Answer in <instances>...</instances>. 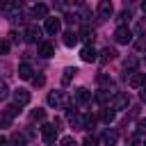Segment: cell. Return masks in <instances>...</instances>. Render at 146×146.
<instances>
[{"instance_id":"obj_1","label":"cell","mask_w":146,"mask_h":146,"mask_svg":"<svg viewBox=\"0 0 146 146\" xmlns=\"http://www.w3.org/2000/svg\"><path fill=\"white\" fill-rule=\"evenodd\" d=\"M43 30H46V34H50V36L59 34V30H62V18H57V16H48L46 23H43Z\"/></svg>"},{"instance_id":"obj_2","label":"cell","mask_w":146,"mask_h":146,"mask_svg":"<svg viewBox=\"0 0 146 146\" xmlns=\"http://www.w3.org/2000/svg\"><path fill=\"white\" fill-rule=\"evenodd\" d=\"M23 39H25L27 43H36V41L41 39V27L34 25V23H30V25L25 27V32H23Z\"/></svg>"},{"instance_id":"obj_3","label":"cell","mask_w":146,"mask_h":146,"mask_svg":"<svg viewBox=\"0 0 146 146\" xmlns=\"http://www.w3.org/2000/svg\"><path fill=\"white\" fill-rule=\"evenodd\" d=\"M57 132H59V128L55 123H43V128H41V137H43L46 144H52L57 139Z\"/></svg>"},{"instance_id":"obj_4","label":"cell","mask_w":146,"mask_h":146,"mask_svg":"<svg viewBox=\"0 0 146 146\" xmlns=\"http://www.w3.org/2000/svg\"><path fill=\"white\" fill-rule=\"evenodd\" d=\"M114 39H116V43H130L132 41V30L128 25H119L116 32H114Z\"/></svg>"},{"instance_id":"obj_5","label":"cell","mask_w":146,"mask_h":146,"mask_svg":"<svg viewBox=\"0 0 146 146\" xmlns=\"http://www.w3.org/2000/svg\"><path fill=\"white\" fill-rule=\"evenodd\" d=\"M128 105H130V96L128 94H114V98L110 103L112 110H128Z\"/></svg>"},{"instance_id":"obj_6","label":"cell","mask_w":146,"mask_h":146,"mask_svg":"<svg viewBox=\"0 0 146 146\" xmlns=\"http://www.w3.org/2000/svg\"><path fill=\"white\" fill-rule=\"evenodd\" d=\"M112 14H114L112 0H100V2H98V18H100V21H105V18H110Z\"/></svg>"},{"instance_id":"obj_7","label":"cell","mask_w":146,"mask_h":146,"mask_svg":"<svg viewBox=\"0 0 146 146\" xmlns=\"http://www.w3.org/2000/svg\"><path fill=\"white\" fill-rule=\"evenodd\" d=\"M73 100H75L78 105H87V103L91 100V91L84 89V87H78V89L73 91Z\"/></svg>"},{"instance_id":"obj_8","label":"cell","mask_w":146,"mask_h":146,"mask_svg":"<svg viewBox=\"0 0 146 146\" xmlns=\"http://www.w3.org/2000/svg\"><path fill=\"white\" fill-rule=\"evenodd\" d=\"M48 105H50V107H64V105H66L64 91H50V94H48Z\"/></svg>"},{"instance_id":"obj_9","label":"cell","mask_w":146,"mask_h":146,"mask_svg":"<svg viewBox=\"0 0 146 146\" xmlns=\"http://www.w3.org/2000/svg\"><path fill=\"white\" fill-rule=\"evenodd\" d=\"M128 84L132 87V89H141L144 84H146V73H130V78H128Z\"/></svg>"},{"instance_id":"obj_10","label":"cell","mask_w":146,"mask_h":146,"mask_svg":"<svg viewBox=\"0 0 146 146\" xmlns=\"http://www.w3.org/2000/svg\"><path fill=\"white\" fill-rule=\"evenodd\" d=\"M80 59H82V62H87V64H91V62H96V59H98V52L94 50V46H84V48L80 50Z\"/></svg>"},{"instance_id":"obj_11","label":"cell","mask_w":146,"mask_h":146,"mask_svg":"<svg viewBox=\"0 0 146 146\" xmlns=\"http://www.w3.org/2000/svg\"><path fill=\"white\" fill-rule=\"evenodd\" d=\"M30 98H32V96H30L27 89H18V91H14V103L21 105V107H25V105L30 103Z\"/></svg>"},{"instance_id":"obj_12","label":"cell","mask_w":146,"mask_h":146,"mask_svg":"<svg viewBox=\"0 0 146 146\" xmlns=\"http://www.w3.org/2000/svg\"><path fill=\"white\" fill-rule=\"evenodd\" d=\"M112 98H114V94H110V89H103V91H98V94L94 96V100L100 103L103 107H107V105L112 103Z\"/></svg>"},{"instance_id":"obj_13","label":"cell","mask_w":146,"mask_h":146,"mask_svg":"<svg viewBox=\"0 0 146 146\" xmlns=\"http://www.w3.org/2000/svg\"><path fill=\"white\" fill-rule=\"evenodd\" d=\"M39 55L46 57V59L52 57V55H55V46H52L50 41H41V43H39Z\"/></svg>"},{"instance_id":"obj_14","label":"cell","mask_w":146,"mask_h":146,"mask_svg":"<svg viewBox=\"0 0 146 146\" xmlns=\"http://www.w3.org/2000/svg\"><path fill=\"white\" fill-rule=\"evenodd\" d=\"M98 55H100L98 59H100L103 64H107V62H112V59H116V55H119V52H116L114 48H110V46H107V48H103V50H100Z\"/></svg>"},{"instance_id":"obj_15","label":"cell","mask_w":146,"mask_h":146,"mask_svg":"<svg viewBox=\"0 0 146 146\" xmlns=\"http://www.w3.org/2000/svg\"><path fill=\"white\" fill-rule=\"evenodd\" d=\"M96 84L103 87V89H112V87H114V80H112L107 73H98V75H96Z\"/></svg>"},{"instance_id":"obj_16","label":"cell","mask_w":146,"mask_h":146,"mask_svg":"<svg viewBox=\"0 0 146 146\" xmlns=\"http://www.w3.org/2000/svg\"><path fill=\"white\" fill-rule=\"evenodd\" d=\"M78 41H80V34H78V32H73V30L64 32V46L73 48V46H78Z\"/></svg>"},{"instance_id":"obj_17","label":"cell","mask_w":146,"mask_h":146,"mask_svg":"<svg viewBox=\"0 0 146 146\" xmlns=\"http://www.w3.org/2000/svg\"><path fill=\"white\" fill-rule=\"evenodd\" d=\"M32 16H34V18H48V7H46L43 2H36V5L32 7Z\"/></svg>"},{"instance_id":"obj_18","label":"cell","mask_w":146,"mask_h":146,"mask_svg":"<svg viewBox=\"0 0 146 146\" xmlns=\"http://www.w3.org/2000/svg\"><path fill=\"white\" fill-rule=\"evenodd\" d=\"M32 73H34V68H32L30 64H21V66H18V78H21V80H32V78H34Z\"/></svg>"},{"instance_id":"obj_19","label":"cell","mask_w":146,"mask_h":146,"mask_svg":"<svg viewBox=\"0 0 146 146\" xmlns=\"http://www.w3.org/2000/svg\"><path fill=\"white\" fill-rule=\"evenodd\" d=\"M80 39H82V41H87V46H91V43H94V39H96V32H94L91 27H84V30L80 32Z\"/></svg>"},{"instance_id":"obj_20","label":"cell","mask_w":146,"mask_h":146,"mask_svg":"<svg viewBox=\"0 0 146 146\" xmlns=\"http://www.w3.org/2000/svg\"><path fill=\"white\" fill-rule=\"evenodd\" d=\"M114 116H116V114H114V110H112V107H110V105H107V107H103V110H100V119H103V121H105V123H112V121H114Z\"/></svg>"},{"instance_id":"obj_21","label":"cell","mask_w":146,"mask_h":146,"mask_svg":"<svg viewBox=\"0 0 146 146\" xmlns=\"http://www.w3.org/2000/svg\"><path fill=\"white\" fill-rule=\"evenodd\" d=\"M14 121V116L7 112V110H0V128H9Z\"/></svg>"},{"instance_id":"obj_22","label":"cell","mask_w":146,"mask_h":146,"mask_svg":"<svg viewBox=\"0 0 146 146\" xmlns=\"http://www.w3.org/2000/svg\"><path fill=\"white\" fill-rule=\"evenodd\" d=\"M75 73H78V68H75V66H68V68L64 71V75H62V84H68V82L75 78Z\"/></svg>"},{"instance_id":"obj_23","label":"cell","mask_w":146,"mask_h":146,"mask_svg":"<svg viewBox=\"0 0 146 146\" xmlns=\"http://www.w3.org/2000/svg\"><path fill=\"white\" fill-rule=\"evenodd\" d=\"M116 139H119V135H116V130H107V132L103 135V141H105L107 146H114V144H116Z\"/></svg>"},{"instance_id":"obj_24","label":"cell","mask_w":146,"mask_h":146,"mask_svg":"<svg viewBox=\"0 0 146 146\" xmlns=\"http://www.w3.org/2000/svg\"><path fill=\"white\" fill-rule=\"evenodd\" d=\"M30 119H32V121H46V110H41V107L32 110V112H30Z\"/></svg>"},{"instance_id":"obj_25","label":"cell","mask_w":146,"mask_h":146,"mask_svg":"<svg viewBox=\"0 0 146 146\" xmlns=\"http://www.w3.org/2000/svg\"><path fill=\"white\" fill-rule=\"evenodd\" d=\"M9 141H11L14 146H25V141H27V139H25V135H23V132H14Z\"/></svg>"},{"instance_id":"obj_26","label":"cell","mask_w":146,"mask_h":146,"mask_svg":"<svg viewBox=\"0 0 146 146\" xmlns=\"http://www.w3.org/2000/svg\"><path fill=\"white\" fill-rule=\"evenodd\" d=\"M137 62H139V59H137V57H128V59H125V62H123V68H125V71H130V73H132V71H135V68H137Z\"/></svg>"},{"instance_id":"obj_27","label":"cell","mask_w":146,"mask_h":146,"mask_svg":"<svg viewBox=\"0 0 146 146\" xmlns=\"http://www.w3.org/2000/svg\"><path fill=\"white\" fill-rule=\"evenodd\" d=\"M96 128V119L91 114H84V130H94Z\"/></svg>"},{"instance_id":"obj_28","label":"cell","mask_w":146,"mask_h":146,"mask_svg":"<svg viewBox=\"0 0 146 146\" xmlns=\"http://www.w3.org/2000/svg\"><path fill=\"white\" fill-rule=\"evenodd\" d=\"M130 18H132V14H130L128 9H123V11L119 14V23H121V25H128V21H130Z\"/></svg>"},{"instance_id":"obj_29","label":"cell","mask_w":146,"mask_h":146,"mask_svg":"<svg viewBox=\"0 0 146 146\" xmlns=\"http://www.w3.org/2000/svg\"><path fill=\"white\" fill-rule=\"evenodd\" d=\"M59 146H78V141H75L71 135H66V137H62V139H59Z\"/></svg>"},{"instance_id":"obj_30","label":"cell","mask_w":146,"mask_h":146,"mask_svg":"<svg viewBox=\"0 0 146 146\" xmlns=\"http://www.w3.org/2000/svg\"><path fill=\"white\" fill-rule=\"evenodd\" d=\"M7 96H9V87H7V82L0 80V100H5Z\"/></svg>"},{"instance_id":"obj_31","label":"cell","mask_w":146,"mask_h":146,"mask_svg":"<svg viewBox=\"0 0 146 146\" xmlns=\"http://www.w3.org/2000/svg\"><path fill=\"white\" fill-rule=\"evenodd\" d=\"M32 84H34V87H43V84H46V78L39 73V75H34V78H32Z\"/></svg>"},{"instance_id":"obj_32","label":"cell","mask_w":146,"mask_h":146,"mask_svg":"<svg viewBox=\"0 0 146 146\" xmlns=\"http://www.w3.org/2000/svg\"><path fill=\"white\" fill-rule=\"evenodd\" d=\"M82 146H98V139H96V137H91V135H87V137H84V141H82Z\"/></svg>"},{"instance_id":"obj_33","label":"cell","mask_w":146,"mask_h":146,"mask_svg":"<svg viewBox=\"0 0 146 146\" xmlns=\"http://www.w3.org/2000/svg\"><path fill=\"white\" fill-rule=\"evenodd\" d=\"M137 132L146 137V119H139V121H137Z\"/></svg>"},{"instance_id":"obj_34","label":"cell","mask_w":146,"mask_h":146,"mask_svg":"<svg viewBox=\"0 0 146 146\" xmlns=\"http://www.w3.org/2000/svg\"><path fill=\"white\" fill-rule=\"evenodd\" d=\"M5 110H7V112H9L11 116H16V114L21 112V105H16V103H14V105H9V107H5Z\"/></svg>"},{"instance_id":"obj_35","label":"cell","mask_w":146,"mask_h":146,"mask_svg":"<svg viewBox=\"0 0 146 146\" xmlns=\"http://www.w3.org/2000/svg\"><path fill=\"white\" fill-rule=\"evenodd\" d=\"M78 21H80V16H78V14H68V16H66V23H68V25H75Z\"/></svg>"},{"instance_id":"obj_36","label":"cell","mask_w":146,"mask_h":146,"mask_svg":"<svg viewBox=\"0 0 146 146\" xmlns=\"http://www.w3.org/2000/svg\"><path fill=\"white\" fill-rule=\"evenodd\" d=\"M137 34H139V36L146 34V21H139V25H137Z\"/></svg>"},{"instance_id":"obj_37","label":"cell","mask_w":146,"mask_h":146,"mask_svg":"<svg viewBox=\"0 0 146 146\" xmlns=\"http://www.w3.org/2000/svg\"><path fill=\"white\" fill-rule=\"evenodd\" d=\"M137 50H146V34L139 36V41H137Z\"/></svg>"},{"instance_id":"obj_38","label":"cell","mask_w":146,"mask_h":146,"mask_svg":"<svg viewBox=\"0 0 146 146\" xmlns=\"http://www.w3.org/2000/svg\"><path fill=\"white\" fill-rule=\"evenodd\" d=\"M11 5H14L11 0H0V11H7V9L11 7Z\"/></svg>"},{"instance_id":"obj_39","label":"cell","mask_w":146,"mask_h":146,"mask_svg":"<svg viewBox=\"0 0 146 146\" xmlns=\"http://www.w3.org/2000/svg\"><path fill=\"white\" fill-rule=\"evenodd\" d=\"M7 50H9V43L7 41H0V55H7Z\"/></svg>"},{"instance_id":"obj_40","label":"cell","mask_w":146,"mask_h":146,"mask_svg":"<svg viewBox=\"0 0 146 146\" xmlns=\"http://www.w3.org/2000/svg\"><path fill=\"white\" fill-rule=\"evenodd\" d=\"M139 98H141V103H146V84L139 89Z\"/></svg>"},{"instance_id":"obj_41","label":"cell","mask_w":146,"mask_h":146,"mask_svg":"<svg viewBox=\"0 0 146 146\" xmlns=\"http://www.w3.org/2000/svg\"><path fill=\"white\" fill-rule=\"evenodd\" d=\"M0 146H9V139H7V137H2V135H0Z\"/></svg>"},{"instance_id":"obj_42","label":"cell","mask_w":146,"mask_h":146,"mask_svg":"<svg viewBox=\"0 0 146 146\" xmlns=\"http://www.w3.org/2000/svg\"><path fill=\"white\" fill-rule=\"evenodd\" d=\"M141 9H144V14H146V0H141Z\"/></svg>"},{"instance_id":"obj_43","label":"cell","mask_w":146,"mask_h":146,"mask_svg":"<svg viewBox=\"0 0 146 146\" xmlns=\"http://www.w3.org/2000/svg\"><path fill=\"white\" fill-rule=\"evenodd\" d=\"M128 2H132V0H125V5H128Z\"/></svg>"},{"instance_id":"obj_44","label":"cell","mask_w":146,"mask_h":146,"mask_svg":"<svg viewBox=\"0 0 146 146\" xmlns=\"http://www.w3.org/2000/svg\"><path fill=\"white\" fill-rule=\"evenodd\" d=\"M144 146H146V137H144Z\"/></svg>"},{"instance_id":"obj_45","label":"cell","mask_w":146,"mask_h":146,"mask_svg":"<svg viewBox=\"0 0 146 146\" xmlns=\"http://www.w3.org/2000/svg\"><path fill=\"white\" fill-rule=\"evenodd\" d=\"M50 146H55V144H50Z\"/></svg>"},{"instance_id":"obj_46","label":"cell","mask_w":146,"mask_h":146,"mask_svg":"<svg viewBox=\"0 0 146 146\" xmlns=\"http://www.w3.org/2000/svg\"><path fill=\"white\" fill-rule=\"evenodd\" d=\"M144 62H146V57H144Z\"/></svg>"}]
</instances>
